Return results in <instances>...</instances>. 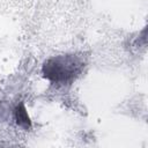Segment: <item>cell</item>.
Returning a JSON list of instances; mask_svg holds the SVG:
<instances>
[{"mask_svg": "<svg viewBox=\"0 0 148 148\" xmlns=\"http://www.w3.org/2000/svg\"><path fill=\"white\" fill-rule=\"evenodd\" d=\"M86 64V59L79 54L53 56L44 61L42 74L44 79L56 86H68L82 74Z\"/></svg>", "mask_w": 148, "mask_h": 148, "instance_id": "cell-1", "label": "cell"}, {"mask_svg": "<svg viewBox=\"0 0 148 148\" xmlns=\"http://www.w3.org/2000/svg\"><path fill=\"white\" fill-rule=\"evenodd\" d=\"M13 116H14V120L17 126H20L24 131H29L31 128V120L27 111V108L23 103H20L15 106Z\"/></svg>", "mask_w": 148, "mask_h": 148, "instance_id": "cell-2", "label": "cell"}]
</instances>
